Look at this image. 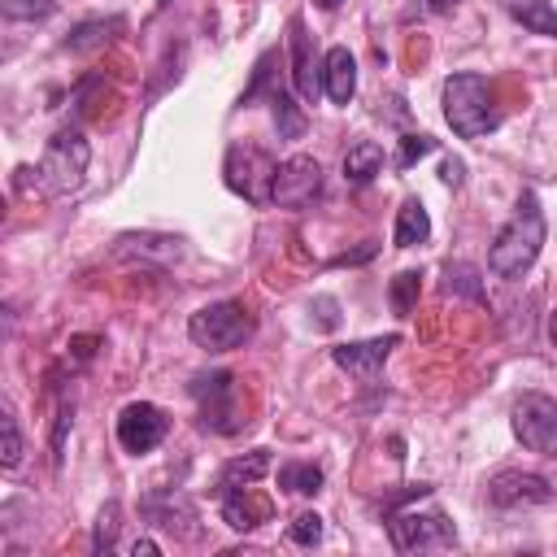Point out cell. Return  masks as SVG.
Returning a JSON list of instances; mask_svg holds the SVG:
<instances>
[{"mask_svg": "<svg viewBox=\"0 0 557 557\" xmlns=\"http://www.w3.org/2000/svg\"><path fill=\"white\" fill-rule=\"evenodd\" d=\"M444 292L448 296H466V300H487V292H483V278H479V265H470V261H448L444 265Z\"/></svg>", "mask_w": 557, "mask_h": 557, "instance_id": "22", "label": "cell"}, {"mask_svg": "<svg viewBox=\"0 0 557 557\" xmlns=\"http://www.w3.org/2000/svg\"><path fill=\"white\" fill-rule=\"evenodd\" d=\"M400 344V335H379V339H352V344H335L331 361L357 379H374L383 370V361L392 357V348Z\"/></svg>", "mask_w": 557, "mask_h": 557, "instance_id": "13", "label": "cell"}, {"mask_svg": "<svg viewBox=\"0 0 557 557\" xmlns=\"http://www.w3.org/2000/svg\"><path fill=\"white\" fill-rule=\"evenodd\" d=\"M509 426H513V440L527 453L557 457V400L553 396H544V392L518 396L513 400V413H509Z\"/></svg>", "mask_w": 557, "mask_h": 557, "instance_id": "7", "label": "cell"}, {"mask_svg": "<svg viewBox=\"0 0 557 557\" xmlns=\"http://www.w3.org/2000/svg\"><path fill=\"white\" fill-rule=\"evenodd\" d=\"M278 487L296 492V496H313V492H322V470L313 461H283L278 466Z\"/></svg>", "mask_w": 557, "mask_h": 557, "instance_id": "23", "label": "cell"}, {"mask_svg": "<svg viewBox=\"0 0 557 557\" xmlns=\"http://www.w3.org/2000/svg\"><path fill=\"white\" fill-rule=\"evenodd\" d=\"M318 4H322V9H339L344 0H318Z\"/></svg>", "mask_w": 557, "mask_h": 557, "instance_id": "37", "label": "cell"}, {"mask_svg": "<svg viewBox=\"0 0 557 557\" xmlns=\"http://www.w3.org/2000/svg\"><path fill=\"white\" fill-rule=\"evenodd\" d=\"M218 505H222V518H226V527H235V531H252V527H261V522H270V500H261V496H252V487H239V492H226V496H218Z\"/></svg>", "mask_w": 557, "mask_h": 557, "instance_id": "16", "label": "cell"}, {"mask_svg": "<svg viewBox=\"0 0 557 557\" xmlns=\"http://www.w3.org/2000/svg\"><path fill=\"white\" fill-rule=\"evenodd\" d=\"M440 178H444L448 187H461V183H466V165H461L457 157H444V165H440Z\"/></svg>", "mask_w": 557, "mask_h": 557, "instance_id": "32", "label": "cell"}, {"mask_svg": "<svg viewBox=\"0 0 557 557\" xmlns=\"http://www.w3.org/2000/svg\"><path fill=\"white\" fill-rule=\"evenodd\" d=\"M370 257H374V244H366V248H357V252L335 257V265H352V261H370Z\"/></svg>", "mask_w": 557, "mask_h": 557, "instance_id": "33", "label": "cell"}, {"mask_svg": "<svg viewBox=\"0 0 557 557\" xmlns=\"http://www.w3.org/2000/svg\"><path fill=\"white\" fill-rule=\"evenodd\" d=\"M131 553H135V557H139V553H148V557H152V553H161V544H157V540H148V535H139V540L131 544Z\"/></svg>", "mask_w": 557, "mask_h": 557, "instance_id": "34", "label": "cell"}, {"mask_svg": "<svg viewBox=\"0 0 557 557\" xmlns=\"http://www.w3.org/2000/svg\"><path fill=\"white\" fill-rule=\"evenodd\" d=\"M274 161L265 148L257 144H231L226 161H222V178L235 196H244L248 205H270V187H274Z\"/></svg>", "mask_w": 557, "mask_h": 557, "instance_id": "6", "label": "cell"}, {"mask_svg": "<svg viewBox=\"0 0 557 557\" xmlns=\"http://www.w3.org/2000/svg\"><path fill=\"white\" fill-rule=\"evenodd\" d=\"M322 196V165L309 152H292L287 161H278L274 170V187H270V205L278 209H305Z\"/></svg>", "mask_w": 557, "mask_h": 557, "instance_id": "8", "label": "cell"}, {"mask_svg": "<svg viewBox=\"0 0 557 557\" xmlns=\"http://www.w3.org/2000/svg\"><path fill=\"white\" fill-rule=\"evenodd\" d=\"M453 4H457V0H431V4H426V9H431V13H448V9H453Z\"/></svg>", "mask_w": 557, "mask_h": 557, "instance_id": "35", "label": "cell"}, {"mask_svg": "<svg viewBox=\"0 0 557 557\" xmlns=\"http://www.w3.org/2000/svg\"><path fill=\"white\" fill-rule=\"evenodd\" d=\"M387 535L396 553H418V548H440L453 544V522L444 513H418V509H392L387 513Z\"/></svg>", "mask_w": 557, "mask_h": 557, "instance_id": "9", "label": "cell"}, {"mask_svg": "<svg viewBox=\"0 0 557 557\" xmlns=\"http://www.w3.org/2000/svg\"><path fill=\"white\" fill-rule=\"evenodd\" d=\"M287 540H292V544H300V548H313V544L322 540V518H318V513H309V509H305V513H296V518L287 522Z\"/></svg>", "mask_w": 557, "mask_h": 557, "instance_id": "28", "label": "cell"}, {"mask_svg": "<svg viewBox=\"0 0 557 557\" xmlns=\"http://www.w3.org/2000/svg\"><path fill=\"white\" fill-rule=\"evenodd\" d=\"M257 322L248 313L244 300H213V305H200L191 318H187V335L196 348L205 352H231V348H244L252 339Z\"/></svg>", "mask_w": 557, "mask_h": 557, "instance_id": "4", "label": "cell"}, {"mask_svg": "<svg viewBox=\"0 0 557 557\" xmlns=\"http://www.w3.org/2000/svg\"><path fill=\"white\" fill-rule=\"evenodd\" d=\"M270 470V448H252L244 457H231L213 483V496H226V492H239V487H252L261 474Z\"/></svg>", "mask_w": 557, "mask_h": 557, "instance_id": "15", "label": "cell"}, {"mask_svg": "<svg viewBox=\"0 0 557 557\" xmlns=\"http://www.w3.org/2000/svg\"><path fill=\"white\" fill-rule=\"evenodd\" d=\"M191 400H196V413H200V426L213 431V435H235L244 426L239 418V383L231 370H205L187 383Z\"/></svg>", "mask_w": 557, "mask_h": 557, "instance_id": "5", "label": "cell"}, {"mask_svg": "<svg viewBox=\"0 0 557 557\" xmlns=\"http://www.w3.org/2000/svg\"><path fill=\"white\" fill-rule=\"evenodd\" d=\"M431 239V213L418 196H409L400 209H396V231H392V244L396 248H418Z\"/></svg>", "mask_w": 557, "mask_h": 557, "instance_id": "17", "label": "cell"}, {"mask_svg": "<svg viewBox=\"0 0 557 557\" xmlns=\"http://www.w3.org/2000/svg\"><path fill=\"white\" fill-rule=\"evenodd\" d=\"M157 4H165V0H157Z\"/></svg>", "mask_w": 557, "mask_h": 557, "instance_id": "38", "label": "cell"}, {"mask_svg": "<svg viewBox=\"0 0 557 557\" xmlns=\"http://www.w3.org/2000/svg\"><path fill=\"white\" fill-rule=\"evenodd\" d=\"M117 248H135V252H157L161 261L178 257V239L174 235H122Z\"/></svg>", "mask_w": 557, "mask_h": 557, "instance_id": "26", "label": "cell"}, {"mask_svg": "<svg viewBox=\"0 0 557 557\" xmlns=\"http://www.w3.org/2000/svg\"><path fill=\"white\" fill-rule=\"evenodd\" d=\"M322 91L335 104H348L357 96V57L344 44L326 48V57H322Z\"/></svg>", "mask_w": 557, "mask_h": 557, "instance_id": "14", "label": "cell"}, {"mask_svg": "<svg viewBox=\"0 0 557 557\" xmlns=\"http://www.w3.org/2000/svg\"><path fill=\"white\" fill-rule=\"evenodd\" d=\"M418 292H422V274L418 270H400L396 278H392V309H396V318H409L413 313V305H418Z\"/></svg>", "mask_w": 557, "mask_h": 557, "instance_id": "24", "label": "cell"}, {"mask_svg": "<svg viewBox=\"0 0 557 557\" xmlns=\"http://www.w3.org/2000/svg\"><path fill=\"white\" fill-rule=\"evenodd\" d=\"M444 122L453 126L457 139H483L487 131H496V104H492V87L483 74L461 70L444 78Z\"/></svg>", "mask_w": 557, "mask_h": 557, "instance_id": "2", "label": "cell"}, {"mask_svg": "<svg viewBox=\"0 0 557 557\" xmlns=\"http://www.w3.org/2000/svg\"><path fill=\"white\" fill-rule=\"evenodd\" d=\"M165 431H170V418H165V409L152 405V400H131V405H122V413H117V444H122V453H131V457L152 453V448L165 440Z\"/></svg>", "mask_w": 557, "mask_h": 557, "instance_id": "10", "label": "cell"}, {"mask_svg": "<svg viewBox=\"0 0 557 557\" xmlns=\"http://www.w3.org/2000/svg\"><path fill=\"white\" fill-rule=\"evenodd\" d=\"M509 17L522 22L531 35H544V39H557V9L548 0H505Z\"/></svg>", "mask_w": 557, "mask_h": 557, "instance_id": "20", "label": "cell"}, {"mask_svg": "<svg viewBox=\"0 0 557 557\" xmlns=\"http://www.w3.org/2000/svg\"><path fill=\"white\" fill-rule=\"evenodd\" d=\"M117 513H122V505L117 500H109L104 509H100V518H96V531H91V553H109L113 548V540H117Z\"/></svg>", "mask_w": 557, "mask_h": 557, "instance_id": "27", "label": "cell"}, {"mask_svg": "<svg viewBox=\"0 0 557 557\" xmlns=\"http://www.w3.org/2000/svg\"><path fill=\"white\" fill-rule=\"evenodd\" d=\"M0 431H4V470H17V461H22V431H17L13 409L0 413Z\"/></svg>", "mask_w": 557, "mask_h": 557, "instance_id": "30", "label": "cell"}, {"mask_svg": "<svg viewBox=\"0 0 557 557\" xmlns=\"http://www.w3.org/2000/svg\"><path fill=\"white\" fill-rule=\"evenodd\" d=\"M540 248H544V209H540L535 191H522L513 218L496 231V239L487 248V270L496 278H522L535 265Z\"/></svg>", "mask_w": 557, "mask_h": 557, "instance_id": "1", "label": "cell"}, {"mask_svg": "<svg viewBox=\"0 0 557 557\" xmlns=\"http://www.w3.org/2000/svg\"><path fill=\"white\" fill-rule=\"evenodd\" d=\"M287 44H292V83H296V96L305 104H313L322 96V61H313V39L305 30V17H292L287 22Z\"/></svg>", "mask_w": 557, "mask_h": 557, "instance_id": "12", "label": "cell"}, {"mask_svg": "<svg viewBox=\"0 0 557 557\" xmlns=\"http://www.w3.org/2000/svg\"><path fill=\"white\" fill-rule=\"evenodd\" d=\"M435 148H440V144H435L431 135H418V131H413V135H400V148H396V170H413V165H418L422 157H431Z\"/></svg>", "mask_w": 557, "mask_h": 557, "instance_id": "25", "label": "cell"}, {"mask_svg": "<svg viewBox=\"0 0 557 557\" xmlns=\"http://www.w3.org/2000/svg\"><path fill=\"white\" fill-rule=\"evenodd\" d=\"M48 13H57V0H4L9 22H35V17H48Z\"/></svg>", "mask_w": 557, "mask_h": 557, "instance_id": "29", "label": "cell"}, {"mask_svg": "<svg viewBox=\"0 0 557 557\" xmlns=\"http://www.w3.org/2000/svg\"><path fill=\"white\" fill-rule=\"evenodd\" d=\"M70 426H74V405L61 400L57 422H52V466H61V457H65V435H70Z\"/></svg>", "mask_w": 557, "mask_h": 557, "instance_id": "31", "label": "cell"}, {"mask_svg": "<svg viewBox=\"0 0 557 557\" xmlns=\"http://www.w3.org/2000/svg\"><path fill=\"white\" fill-rule=\"evenodd\" d=\"M548 339H553V348H557V309L548 313Z\"/></svg>", "mask_w": 557, "mask_h": 557, "instance_id": "36", "label": "cell"}, {"mask_svg": "<svg viewBox=\"0 0 557 557\" xmlns=\"http://www.w3.org/2000/svg\"><path fill=\"white\" fill-rule=\"evenodd\" d=\"M265 100H270V113H274V131H278V139H300V135H305V113H300L296 96H292L287 87H274Z\"/></svg>", "mask_w": 557, "mask_h": 557, "instance_id": "21", "label": "cell"}, {"mask_svg": "<svg viewBox=\"0 0 557 557\" xmlns=\"http://www.w3.org/2000/svg\"><path fill=\"white\" fill-rule=\"evenodd\" d=\"M553 487L544 474L531 470H496L487 479V505L492 509H531V505H548Z\"/></svg>", "mask_w": 557, "mask_h": 557, "instance_id": "11", "label": "cell"}, {"mask_svg": "<svg viewBox=\"0 0 557 557\" xmlns=\"http://www.w3.org/2000/svg\"><path fill=\"white\" fill-rule=\"evenodd\" d=\"M122 26H126L122 17H87V22H78V26L70 30V39H65L61 48H65V52H96V48H104Z\"/></svg>", "mask_w": 557, "mask_h": 557, "instance_id": "19", "label": "cell"}, {"mask_svg": "<svg viewBox=\"0 0 557 557\" xmlns=\"http://www.w3.org/2000/svg\"><path fill=\"white\" fill-rule=\"evenodd\" d=\"M87 165H91V144L78 126H65L48 139L39 165H35V191L44 196H70L83 187L87 178Z\"/></svg>", "mask_w": 557, "mask_h": 557, "instance_id": "3", "label": "cell"}, {"mask_svg": "<svg viewBox=\"0 0 557 557\" xmlns=\"http://www.w3.org/2000/svg\"><path fill=\"white\" fill-rule=\"evenodd\" d=\"M379 170H383V144H374V139L348 144V152H344V183L366 187V183H374Z\"/></svg>", "mask_w": 557, "mask_h": 557, "instance_id": "18", "label": "cell"}]
</instances>
